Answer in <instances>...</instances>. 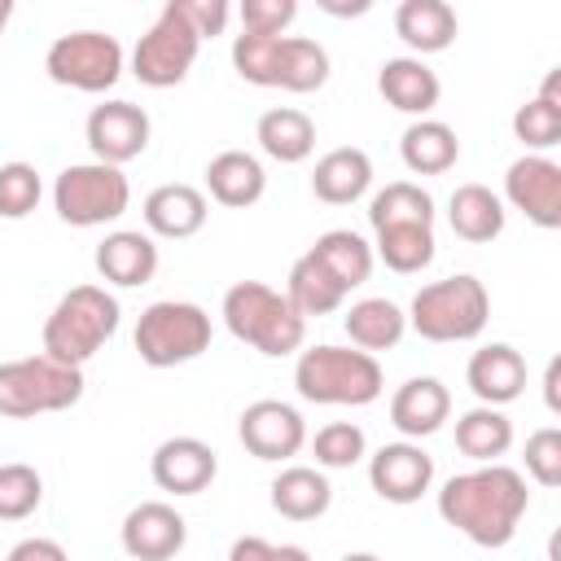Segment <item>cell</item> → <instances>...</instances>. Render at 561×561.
Segmentation results:
<instances>
[{
	"label": "cell",
	"instance_id": "60d3db41",
	"mask_svg": "<svg viewBox=\"0 0 561 561\" xmlns=\"http://www.w3.org/2000/svg\"><path fill=\"white\" fill-rule=\"evenodd\" d=\"M237 18L245 35H285L298 18V0H241Z\"/></svg>",
	"mask_w": 561,
	"mask_h": 561
},
{
	"label": "cell",
	"instance_id": "4fadbf2b",
	"mask_svg": "<svg viewBox=\"0 0 561 561\" xmlns=\"http://www.w3.org/2000/svg\"><path fill=\"white\" fill-rule=\"evenodd\" d=\"M535 228H561V167L548 153H522L504 171V197Z\"/></svg>",
	"mask_w": 561,
	"mask_h": 561
},
{
	"label": "cell",
	"instance_id": "ee69618b",
	"mask_svg": "<svg viewBox=\"0 0 561 561\" xmlns=\"http://www.w3.org/2000/svg\"><path fill=\"white\" fill-rule=\"evenodd\" d=\"M228 561H276V543H267L263 535H241L232 539Z\"/></svg>",
	"mask_w": 561,
	"mask_h": 561
},
{
	"label": "cell",
	"instance_id": "ffe728a7",
	"mask_svg": "<svg viewBox=\"0 0 561 561\" xmlns=\"http://www.w3.org/2000/svg\"><path fill=\"white\" fill-rule=\"evenodd\" d=\"M451 416V394L438 377H408L394 394H390V425L408 438L421 443L430 434H438Z\"/></svg>",
	"mask_w": 561,
	"mask_h": 561
},
{
	"label": "cell",
	"instance_id": "bcb514c9",
	"mask_svg": "<svg viewBox=\"0 0 561 561\" xmlns=\"http://www.w3.org/2000/svg\"><path fill=\"white\" fill-rule=\"evenodd\" d=\"M276 561H311V552L298 543H276Z\"/></svg>",
	"mask_w": 561,
	"mask_h": 561
},
{
	"label": "cell",
	"instance_id": "9c48e42d",
	"mask_svg": "<svg viewBox=\"0 0 561 561\" xmlns=\"http://www.w3.org/2000/svg\"><path fill=\"white\" fill-rule=\"evenodd\" d=\"M131 342L149 368H175V364H188L202 351H210V316L197 302L162 298L140 311Z\"/></svg>",
	"mask_w": 561,
	"mask_h": 561
},
{
	"label": "cell",
	"instance_id": "8992f818",
	"mask_svg": "<svg viewBox=\"0 0 561 561\" xmlns=\"http://www.w3.org/2000/svg\"><path fill=\"white\" fill-rule=\"evenodd\" d=\"M403 316L408 329L425 342H473L491 320V294L478 276L456 272L421 285Z\"/></svg>",
	"mask_w": 561,
	"mask_h": 561
},
{
	"label": "cell",
	"instance_id": "e575fe53",
	"mask_svg": "<svg viewBox=\"0 0 561 561\" xmlns=\"http://www.w3.org/2000/svg\"><path fill=\"white\" fill-rule=\"evenodd\" d=\"M373 259H381L399 276H416L434 263V224H394L373 232Z\"/></svg>",
	"mask_w": 561,
	"mask_h": 561
},
{
	"label": "cell",
	"instance_id": "ac0fdd59",
	"mask_svg": "<svg viewBox=\"0 0 561 561\" xmlns=\"http://www.w3.org/2000/svg\"><path fill=\"white\" fill-rule=\"evenodd\" d=\"M92 263H96L105 285L136 289V285H149L153 272H158V241L140 228H114V232L101 237Z\"/></svg>",
	"mask_w": 561,
	"mask_h": 561
},
{
	"label": "cell",
	"instance_id": "7dc6e473",
	"mask_svg": "<svg viewBox=\"0 0 561 561\" xmlns=\"http://www.w3.org/2000/svg\"><path fill=\"white\" fill-rule=\"evenodd\" d=\"M9 18H13V0H0V35H4V26H9Z\"/></svg>",
	"mask_w": 561,
	"mask_h": 561
},
{
	"label": "cell",
	"instance_id": "74e56055",
	"mask_svg": "<svg viewBox=\"0 0 561 561\" xmlns=\"http://www.w3.org/2000/svg\"><path fill=\"white\" fill-rule=\"evenodd\" d=\"M44 500V478L35 465L26 460H9L0 465V522H22L39 508Z\"/></svg>",
	"mask_w": 561,
	"mask_h": 561
},
{
	"label": "cell",
	"instance_id": "ba28073f",
	"mask_svg": "<svg viewBox=\"0 0 561 561\" xmlns=\"http://www.w3.org/2000/svg\"><path fill=\"white\" fill-rule=\"evenodd\" d=\"M131 206V184L123 167L105 162H75L53 180V210L70 228H101L123 219Z\"/></svg>",
	"mask_w": 561,
	"mask_h": 561
},
{
	"label": "cell",
	"instance_id": "1f68e13d",
	"mask_svg": "<svg viewBox=\"0 0 561 561\" xmlns=\"http://www.w3.org/2000/svg\"><path fill=\"white\" fill-rule=\"evenodd\" d=\"M311 254H316V263L351 294V289H359L368 276H373V245L359 237V232H351V228H329V232H320L316 237V245H311Z\"/></svg>",
	"mask_w": 561,
	"mask_h": 561
},
{
	"label": "cell",
	"instance_id": "d4e9b609",
	"mask_svg": "<svg viewBox=\"0 0 561 561\" xmlns=\"http://www.w3.org/2000/svg\"><path fill=\"white\" fill-rule=\"evenodd\" d=\"M373 184V158L355 145H337L329 149L316 171H311V193L324 202V206H351L368 193Z\"/></svg>",
	"mask_w": 561,
	"mask_h": 561
},
{
	"label": "cell",
	"instance_id": "6da1fadb",
	"mask_svg": "<svg viewBox=\"0 0 561 561\" xmlns=\"http://www.w3.org/2000/svg\"><path fill=\"white\" fill-rule=\"evenodd\" d=\"M526 508H530V491L513 465H478L451 473L438 491V517L478 548L513 543Z\"/></svg>",
	"mask_w": 561,
	"mask_h": 561
},
{
	"label": "cell",
	"instance_id": "836d02e7",
	"mask_svg": "<svg viewBox=\"0 0 561 561\" xmlns=\"http://www.w3.org/2000/svg\"><path fill=\"white\" fill-rule=\"evenodd\" d=\"M456 447L469 460H478V465H500V456H508V447H513V421L500 408L478 403V408L460 412V421H456Z\"/></svg>",
	"mask_w": 561,
	"mask_h": 561
},
{
	"label": "cell",
	"instance_id": "8d00e7d4",
	"mask_svg": "<svg viewBox=\"0 0 561 561\" xmlns=\"http://www.w3.org/2000/svg\"><path fill=\"white\" fill-rule=\"evenodd\" d=\"M311 456H316V469H351L368 456V438L355 421H329L316 430Z\"/></svg>",
	"mask_w": 561,
	"mask_h": 561
},
{
	"label": "cell",
	"instance_id": "4dcf8cb0",
	"mask_svg": "<svg viewBox=\"0 0 561 561\" xmlns=\"http://www.w3.org/2000/svg\"><path fill=\"white\" fill-rule=\"evenodd\" d=\"M513 136L530 149V153H543L552 145H561V66H552L539 83V92L517 105L513 114Z\"/></svg>",
	"mask_w": 561,
	"mask_h": 561
},
{
	"label": "cell",
	"instance_id": "52a82bcc",
	"mask_svg": "<svg viewBox=\"0 0 561 561\" xmlns=\"http://www.w3.org/2000/svg\"><path fill=\"white\" fill-rule=\"evenodd\" d=\"M79 399H83V368H70L44 351L0 364V416L9 421L66 412Z\"/></svg>",
	"mask_w": 561,
	"mask_h": 561
},
{
	"label": "cell",
	"instance_id": "f1b7e54d",
	"mask_svg": "<svg viewBox=\"0 0 561 561\" xmlns=\"http://www.w3.org/2000/svg\"><path fill=\"white\" fill-rule=\"evenodd\" d=\"M342 329H346V337H351L355 351L377 355V351H394V346L403 342L408 316H403V307L390 302V298H359V302H351V311L342 316Z\"/></svg>",
	"mask_w": 561,
	"mask_h": 561
},
{
	"label": "cell",
	"instance_id": "f546056e",
	"mask_svg": "<svg viewBox=\"0 0 561 561\" xmlns=\"http://www.w3.org/2000/svg\"><path fill=\"white\" fill-rule=\"evenodd\" d=\"M399 158L412 175H443L460 158V140L447 123L438 118H412L399 136Z\"/></svg>",
	"mask_w": 561,
	"mask_h": 561
},
{
	"label": "cell",
	"instance_id": "7bdbcfd3",
	"mask_svg": "<svg viewBox=\"0 0 561 561\" xmlns=\"http://www.w3.org/2000/svg\"><path fill=\"white\" fill-rule=\"evenodd\" d=\"M4 561H70V557H66V548H61L57 539H44V535H31V539H22V543H13Z\"/></svg>",
	"mask_w": 561,
	"mask_h": 561
},
{
	"label": "cell",
	"instance_id": "e0dca14e",
	"mask_svg": "<svg viewBox=\"0 0 561 561\" xmlns=\"http://www.w3.org/2000/svg\"><path fill=\"white\" fill-rule=\"evenodd\" d=\"M219 473V456L210 443L193 438V434H175L162 438L149 456V478L158 482V491L167 495H202Z\"/></svg>",
	"mask_w": 561,
	"mask_h": 561
},
{
	"label": "cell",
	"instance_id": "d6a6232c",
	"mask_svg": "<svg viewBox=\"0 0 561 561\" xmlns=\"http://www.w3.org/2000/svg\"><path fill=\"white\" fill-rule=\"evenodd\" d=\"M285 298H289V307L307 320V316H329V311H337L342 302H346V289L316 263V254L307 250V254H298L294 259V267H289V276H285V289H280Z\"/></svg>",
	"mask_w": 561,
	"mask_h": 561
},
{
	"label": "cell",
	"instance_id": "d590c367",
	"mask_svg": "<svg viewBox=\"0 0 561 561\" xmlns=\"http://www.w3.org/2000/svg\"><path fill=\"white\" fill-rule=\"evenodd\" d=\"M368 224H373V232L394 228V224H434V197L412 180H394V184L373 193Z\"/></svg>",
	"mask_w": 561,
	"mask_h": 561
},
{
	"label": "cell",
	"instance_id": "cb8c5ba5",
	"mask_svg": "<svg viewBox=\"0 0 561 561\" xmlns=\"http://www.w3.org/2000/svg\"><path fill=\"white\" fill-rule=\"evenodd\" d=\"M267 500H272V508H276L285 522H316V517L329 513L333 486H329L324 469H316V465H285V469L272 478Z\"/></svg>",
	"mask_w": 561,
	"mask_h": 561
},
{
	"label": "cell",
	"instance_id": "3957f363",
	"mask_svg": "<svg viewBox=\"0 0 561 561\" xmlns=\"http://www.w3.org/2000/svg\"><path fill=\"white\" fill-rule=\"evenodd\" d=\"M219 316H224V324L237 342H245L250 351H259L267 359L294 355L307 342V320L289 307V298L280 289H272L263 280L228 285V294L219 302Z\"/></svg>",
	"mask_w": 561,
	"mask_h": 561
},
{
	"label": "cell",
	"instance_id": "30bf717a",
	"mask_svg": "<svg viewBox=\"0 0 561 561\" xmlns=\"http://www.w3.org/2000/svg\"><path fill=\"white\" fill-rule=\"evenodd\" d=\"M44 70L75 92H110L123 79V44L105 31H66L48 44Z\"/></svg>",
	"mask_w": 561,
	"mask_h": 561
},
{
	"label": "cell",
	"instance_id": "b9f144b4",
	"mask_svg": "<svg viewBox=\"0 0 561 561\" xmlns=\"http://www.w3.org/2000/svg\"><path fill=\"white\" fill-rule=\"evenodd\" d=\"M175 9H180V18L197 31V39L224 35V26H228V18H232L228 0H175Z\"/></svg>",
	"mask_w": 561,
	"mask_h": 561
},
{
	"label": "cell",
	"instance_id": "603a6c76",
	"mask_svg": "<svg viewBox=\"0 0 561 561\" xmlns=\"http://www.w3.org/2000/svg\"><path fill=\"white\" fill-rule=\"evenodd\" d=\"M202 175H206V193H210L219 206H228V210H245V206H254V202L267 193V171H263V162H259L254 153H245V149H224V153H215Z\"/></svg>",
	"mask_w": 561,
	"mask_h": 561
},
{
	"label": "cell",
	"instance_id": "f35d334b",
	"mask_svg": "<svg viewBox=\"0 0 561 561\" xmlns=\"http://www.w3.org/2000/svg\"><path fill=\"white\" fill-rule=\"evenodd\" d=\"M44 197V180L31 162H0V219H26Z\"/></svg>",
	"mask_w": 561,
	"mask_h": 561
},
{
	"label": "cell",
	"instance_id": "7a4b0ae2",
	"mask_svg": "<svg viewBox=\"0 0 561 561\" xmlns=\"http://www.w3.org/2000/svg\"><path fill=\"white\" fill-rule=\"evenodd\" d=\"M294 386L307 403H324V408H364L377 403L386 390V373L377 364V355L355 351V346H307L294 359Z\"/></svg>",
	"mask_w": 561,
	"mask_h": 561
},
{
	"label": "cell",
	"instance_id": "ab89813d",
	"mask_svg": "<svg viewBox=\"0 0 561 561\" xmlns=\"http://www.w3.org/2000/svg\"><path fill=\"white\" fill-rule=\"evenodd\" d=\"M526 478L539 482L543 491L561 486V430L543 425L526 438Z\"/></svg>",
	"mask_w": 561,
	"mask_h": 561
},
{
	"label": "cell",
	"instance_id": "277c9868",
	"mask_svg": "<svg viewBox=\"0 0 561 561\" xmlns=\"http://www.w3.org/2000/svg\"><path fill=\"white\" fill-rule=\"evenodd\" d=\"M232 70L254 88L280 92H316L329 79L324 44L307 35H237L232 39Z\"/></svg>",
	"mask_w": 561,
	"mask_h": 561
},
{
	"label": "cell",
	"instance_id": "83f0119b",
	"mask_svg": "<svg viewBox=\"0 0 561 561\" xmlns=\"http://www.w3.org/2000/svg\"><path fill=\"white\" fill-rule=\"evenodd\" d=\"M504 219H508V210H504L500 193H491L486 184H456V193L447 202V224L460 241L486 245L504 232Z\"/></svg>",
	"mask_w": 561,
	"mask_h": 561
},
{
	"label": "cell",
	"instance_id": "c3c4849f",
	"mask_svg": "<svg viewBox=\"0 0 561 561\" xmlns=\"http://www.w3.org/2000/svg\"><path fill=\"white\" fill-rule=\"evenodd\" d=\"M342 561H381V557H377V552H346Z\"/></svg>",
	"mask_w": 561,
	"mask_h": 561
},
{
	"label": "cell",
	"instance_id": "2e32d148",
	"mask_svg": "<svg viewBox=\"0 0 561 561\" xmlns=\"http://www.w3.org/2000/svg\"><path fill=\"white\" fill-rule=\"evenodd\" d=\"M368 482L386 504H416L434 486V456L421 443H386L368 456Z\"/></svg>",
	"mask_w": 561,
	"mask_h": 561
},
{
	"label": "cell",
	"instance_id": "5b68a950",
	"mask_svg": "<svg viewBox=\"0 0 561 561\" xmlns=\"http://www.w3.org/2000/svg\"><path fill=\"white\" fill-rule=\"evenodd\" d=\"M123 307L105 285H75L57 298V307L44 320V355L83 368L114 333H118Z\"/></svg>",
	"mask_w": 561,
	"mask_h": 561
},
{
	"label": "cell",
	"instance_id": "4316f807",
	"mask_svg": "<svg viewBox=\"0 0 561 561\" xmlns=\"http://www.w3.org/2000/svg\"><path fill=\"white\" fill-rule=\"evenodd\" d=\"M254 140H259V149L272 162L294 167V162H307L311 158V149H316V123H311V114H302L294 105H272V110L259 114Z\"/></svg>",
	"mask_w": 561,
	"mask_h": 561
},
{
	"label": "cell",
	"instance_id": "7c38bea8",
	"mask_svg": "<svg viewBox=\"0 0 561 561\" xmlns=\"http://www.w3.org/2000/svg\"><path fill=\"white\" fill-rule=\"evenodd\" d=\"M149 131H153V123L136 101H101V105H92V114L83 123L92 162H105V167H123V162L140 158L149 149Z\"/></svg>",
	"mask_w": 561,
	"mask_h": 561
},
{
	"label": "cell",
	"instance_id": "484cf974",
	"mask_svg": "<svg viewBox=\"0 0 561 561\" xmlns=\"http://www.w3.org/2000/svg\"><path fill=\"white\" fill-rule=\"evenodd\" d=\"M456 31H460V22L447 0H403L394 9V35L412 48V57L451 48Z\"/></svg>",
	"mask_w": 561,
	"mask_h": 561
},
{
	"label": "cell",
	"instance_id": "f6af8a7d",
	"mask_svg": "<svg viewBox=\"0 0 561 561\" xmlns=\"http://www.w3.org/2000/svg\"><path fill=\"white\" fill-rule=\"evenodd\" d=\"M557 377H561V359H548V373H543V403H548V412H561V399H557Z\"/></svg>",
	"mask_w": 561,
	"mask_h": 561
},
{
	"label": "cell",
	"instance_id": "7402d4cb",
	"mask_svg": "<svg viewBox=\"0 0 561 561\" xmlns=\"http://www.w3.org/2000/svg\"><path fill=\"white\" fill-rule=\"evenodd\" d=\"M377 92L390 110L412 114V118H430V110L443 96V83L421 57H386L377 70Z\"/></svg>",
	"mask_w": 561,
	"mask_h": 561
},
{
	"label": "cell",
	"instance_id": "8fae6325",
	"mask_svg": "<svg viewBox=\"0 0 561 561\" xmlns=\"http://www.w3.org/2000/svg\"><path fill=\"white\" fill-rule=\"evenodd\" d=\"M197 31L180 18L175 0L162 4V13L153 18V26L136 39L131 48V75L145 83V88H175L188 79L193 61H197Z\"/></svg>",
	"mask_w": 561,
	"mask_h": 561
},
{
	"label": "cell",
	"instance_id": "44dd1931",
	"mask_svg": "<svg viewBox=\"0 0 561 561\" xmlns=\"http://www.w3.org/2000/svg\"><path fill=\"white\" fill-rule=\"evenodd\" d=\"M140 215H145L149 237L188 241V237H197V232L206 228L210 202H206V193L193 188V184H158V188L145 197Z\"/></svg>",
	"mask_w": 561,
	"mask_h": 561
},
{
	"label": "cell",
	"instance_id": "d6986e66",
	"mask_svg": "<svg viewBox=\"0 0 561 561\" xmlns=\"http://www.w3.org/2000/svg\"><path fill=\"white\" fill-rule=\"evenodd\" d=\"M465 381H469V390L478 394V403L504 408V403H513V399L526 390V359H522V351L508 346V342H486V346H478V351L469 355Z\"/></svg>",
	"mask_w": 561,
	"mask_h": 561
},
{
	"label": "cell",
	"instance_id": "5bb4252c",
	"mask_svg": "<svg viewBox=\"0 0 561 561\" xmlns=\"http://www.w3.org/2000/svg\"><path fill=\"white\" fill-rule=\"evenodd\" d=\"M237 438L254 460H289L307 447V421L294 403L254 399L237 421Z\"/></svg>",
	"mask_w": 561,
	"mask_h": 561
},
{
	"label": "cell",
	"instance_id": "9a60e30c",
	"mask_svg": "<svg viewBox=\"0 0 561 561\" xmlns=\"http://www.w3.org/2000/svg\"><path fill=\"white\" fill-rule=\"evenodd\" d=\"M118 543H123V552L136 557V561H171V557H180L184 543H188V522H184V513H180L175 504H167V500H145V504H136V508L123 517Z\"/></svg>",
	"mask_w": 561,
	"mask_h": 561
}]
</instances>
